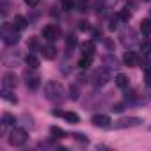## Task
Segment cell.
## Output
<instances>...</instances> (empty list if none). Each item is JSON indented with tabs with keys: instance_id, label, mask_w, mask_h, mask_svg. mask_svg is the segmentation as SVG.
<instances>
[{
	"instance_id": "obj_1",
	"label": "cell",
	"mask_w": 151,
	"mask_h": 151,
	"mask_svg": "<svg viewBox=\"0 0 151 151\" xmlns=\"http://www.w3.org/2000/svg\"><path fill=\"white\" fill-rule=\"evenodd\" d=\"M45 98L50 100V101H60L64 98V87H62V84L55 82V80L46 82V86H45Z\"/></svg>"
},
{
	"instance_id": "obj_2",
	"label": "cell",
	"mask_w": 151,
	"mask_h": 151,
	"mask_svg": "<svg viewBox=\"0 0 151 151\" xmlns=\"http://www.w3.org/2000/svg\"><path fill=\"white\" fill-rule=\"evenodd\" d=\"M2 39H4L6 45L13 46V45H16V43L20 41V30L14 29L13 23H11V25L4 23V27H2Z\"/></svg>"
},
{
	"instance_id": "obj_3",
	"label": "cell",
	"mask_w": 151,
	"mask_h": 151,
	"mask_svg": "<svg viewBox=\"0 0 151 151\" xmlns=\"http://www.w3.org/2000/svg\"><path fill=\"white\" fill-rule=\"evenodd\" d=\"M27 139H29V133H27L23 128H16V126H14V128L9 132V144L14 146V147L23 146V144L27 142Z\"/></svg>"
},
{
	"instance_id": "obj_4",
	"label": "cell",
	"mask_w": 151,
	"mask_h": 151,
	"mask_svg": "<svg viewBox=\"0 0 151 151\" xmlns=\"http://www.w3.org/2000/svg\"><path fill=\"white\" fill-rule=\"evenodd\" d=\"M142 123L140 117H135V116H130V117H121L114 123V128L117 130H123V128H133V126H139Z\"/></svg>"
},
{
	"instance_id": "obj_5",
	"label": "cell",
	"mask_w": 151,
	"mask_h": 151,
	"mask_svg": "<svg viewBox=\"0 0 151 151\" xmlns=\"http://www.w3.org/2000/svg\"><path fill=\"white\" fill-rule=\"evenodd\" d=\"M91 80H93L94 86H105V84L110 80V73H109L107 68H100V69H96V71L93 73Z\"/></svg>"
},
{
	"instance_id": "obj_6",
	"label": "cell",
	"mask_w": 151,
	"mask_h": 151,
	"mask_svg": "<svg viewBox=\"0 0 151 151\" xmlns=\"http://www.w3.org/2000/svg\"><path fill=\"white\" fill-rule=\"evenodd\" d=\"M41 34H43V37H45L46 41H50V43H52V41H55V39L60 36V29H59L57 25H46V27L43 29V32H41Z\"/></svg>"
},
{
	"instance_id": "obj_7",
	"label": "cell",
	"mask_w": 151,
	"mask_h": 151,
	"mask_svg": "<svg viewBox=\"0 0 151 151\" xmlns=\"http://www.w3.org/2000/svg\"><path fill=\"white\" fill-rule=\"evenodd\" d=\"M25 78H27L25 82H27V87H29V89H32V91L39 89V86H41V80H39V75H37L36 71H27Z\"/></svg>"
},
{
	"instance_id": "obj_8",
	"label": "cell",
	"mask_w": 151,
	"mask_h": 151,
	"mask_svg": "<svg viewBox=\"0 0 151 151\" xmlns=\"http://www.w3.org/2000/svg\"><path fill=\"white\" fill-rule=\"evenodd\" d=\"M91 123L94 124V126H98V128H109L110 126V117L107 116V114H94L93 117H91Z\"/></svg>"
},
{
	"instance_id": "obj_9",
	"label": "cell",
	"mask_w": 151,
	"mask_h": 151,
	"mask_svg": "<svg viewBox=\"0 0 151 151\" xmlns=\"http://www.w3.org/2000/svg\"><path fill=\"white\" fill-rule=\"evenodd\" d=\"M16 86H18V78H16V75L14 73H6L4 77H2V87H6V89H16Z\"/></svg>"
},
{
	"instance_id": "obj_10",
	"label": "cell",
	"mask_w": 151,
	"mask_h": 151,
	"mask_svg": "<svg viewBox=\"0 0 151 151\" xmlns=\"http://www.w3.org/2000/svg\"><path fill=\"white\" fill-rule=\"evenodd\" d=\"M123 62H124L126 66H130V68H135V66H137V62H139L137 53H135V52H132V50L124 52V55H123Z\"/></svg>"
},
{
	"instance_id": "obj_11",
	"label": "cell",
	"mask_w": 151,
	"mask_h": 151,
	"mask_svg": "<svg viewBox=\"0 0 151 151\" xmlns=\"http://www.w3.org/2000/svg\"><path fill=\"white\" fill-rule=\"evenodd\" d=\"M14 124H16V117L13 116V114H4L2 116V132L6 133V130L7 128H14Z\"/></svg>"
},
{
	"instance_id": "obj_12",
	"label": "cell",
	"mask_w": 151,
	"mask_h": 151,
	"mask_svg": "<svg viewBox=\"0 0 151 151\" xmlns=\"http://www.w3.org/2000/svg\"><path fill=\"white\" fill-rule=\"evenodd\" d=\"M103 64H105L107 69H117V68H119V60H117L112 53L103 55Z\"/></svg>"
},
{
	"instance_id": "obj_13",
	"label": "cell",
	"mask_w": 151,
	"mask_h": 151,
	"mask_svg": "<svg viewBox=\"0 0 151 151\" xmlns=\"http://www.w3.org/2000/svg\"><path fill=\"white\" fill-rule=\"evenodd\" d=\"M114 82H116V86L119 89H128V86H130V80H128V77H126L124 73H117L116 78H114Z\"/></svg>"
},
{
	"instance_id": "obj_14",
	"label": "cell",
	"mask_w": 151,
	"mask_h": 151,
	"mask_svg": "<svg viewBox=\"0 0 151 151\" xmlns=\"http://www.w3.org/2000/svg\"><path fill=\"white\" fill-rule=\"evenodd\" d=\"M41 52H43V57L48 59V60H52V59L57 57V48H55L53 45H46V46H43Z\"/></svg>"
},
{
	"instance_id": "obj_15",
	"label": "cell",
	"mask_w": 151,
	"mask_h": 151,
	"mask_svg": "<svg viewBox=\"0 0 151 151\" xmlns=\"http://www.w3.org/2000/svg\"><path fill=\"white\" fill-rule=\"evenodd\" d=\"M121 41H123L124 45H132V43H135V32H133L132 29L123 30V32H121Z\"/></svg>"
},
{
	"instance_id": "obj_16",
	"label": "cell",
	"mask_w": 151,
	"mask_h": 151,
	"mask_svg": "<svg viewBox=\"0 0 151 151\" xmlns=\"http://www.w3.org/2000/svg\"><path fill=\"white\" fill-rule=\"evenodd\" d=\"M151 101V93H142V94H135V100H133V105H147Z\"/></svg>"
},
{
	"instance_id": "obj_17",
	"label": "cell",
	"mask_w": 151,
	"mask_h": 151,
	"mask_svg": "<svg viewBox=\"0 0 151 151\" xmlns=\"http://www.w3.org/2000/svg\"><path fill=\"white\" fill-rule=\"evenodd\" d=\"M27 25H29V22H27L22 14H16V16L13 18V27H14V29L23 30V29H27Z\"/></svg>"
},
{
	"instance_id": "obj_18",
	"label": "cell",
	"mask_w": 151,
	"mask_h": 151,
	"mask_svg": "<svg viewBox=\"0 0 151 151\" xmlns=\"http://www.w3.org/2000/svg\"><path fill=\"white\" fill-rule=\"evenodd\" d=\"M117 2H119V0H96V7H98V11L101 9V13H103L105 9H109V7H114Z\"/></svg>"
},
{
	"instance_id": "obj_19",
	"label": "cell",
	"mask_w": 151,
	"mask_h": 151,
	"mask_svg": "<svg viewBox=\"0 0 151 151\" xmlns=\"http://www.w3.org/2000/svg\"><path fill=\"white\" fill-rule=\"evenodd\" d=\"M0 96H2L6 101H9V103H18V98L13 94V89H6V87H2V93H0Z\"/></svg>"
},
{
	"instance_id": "obj_20",
	"label": "cell",
	"mask_w": 151,
	"mask_h": 151,
	"mask_svg": "<svg viewBox=\"0 0 151 151\" xmlns=\"http://www.w3.org/2000/svg\"><path fill=\"white\" fill-rule=\"evenodd\" d=\"M25 62H27V66H29L30 69H36V68L39 66V57L34 55V53H29V55L25 57Z\"/></svg>"
},
{
	"instance_id": "obj_21",
	"label": "cell",
	"mask_w": 151,
	"mask_h": 151,
	"mask_svg": "<svg viewBox=\"0 0 151 151\" xmlns=\"http://www.w3.org/2000/svg\"><path fill=\"white\" fill-rule=\"evenodd\" d=\"M80 50H82L84 55H94V50H96V48H94V43H93V41H86V43L80 46Z\"/></svg>"
},
{
	"instance_id": "obj_22",
	"label": "cell",
	"mask_w": 151,
	"mask_h": 151,
	"mask_svg": "<svg viewBox=\"0 0 151 151\" xmlns=\"http://www.w3.org/2000/svg\"><path fill=\"white\" fill-rule=\"evenodd\" d=\"M62 117H64L68 123H71V124H77V123L80 121V117H78V114H77V112H64V114H62Z\"/></svg>"
},
{
	"instance_id": "obj_23",
	"label": "cell",
	"mask_w": 151,
	"mask_h": 151,
	"mask_svg": "<svg viewBox=\"0 0 151 151\" xmlns=\"http://www.w3.org/2000/svg\"><path fill=\"white\" fill-rule=\"evenodd\" d=\"M140 32L142 36H151V20H142L140 22Z\"/></svg>"
},
{
	"instance_id": "obj_24",
	"label": "cell",
	"mask_w": 151,
	"mask_h": 151,
	"mask_svg": "<svg viewBox=\"0 0 151 151\" xmlns=\"http://www.w3.org/2000/svg\"><path fill=\"white\" fill-rule=\"evenodd\" d=\"M77 45H78V39H77V36H75V34H69V36L66 37V48H68V50H73Z\"/></svg>"
},
{
	"instance_id": "obj_25",
	"label": "cell",
	"mask_w": 151,
	"mask_h": 151,
	"mask_svg": "<svg viewBox=\"0 0 151 151\" xmlns=\"http://www.w3.org/2000/svg\"><path fill=\"white\" fill-rule=\"evenodd\" d=\"M91 62H93V55H84V57L78 60V68H80V69H87V68L91 66Z\"/></svg>"
},
{
	"instance_id": "obj_26",
	"label": "cell",
	"mask_w": 151,
	"mask_h": 151,
	"mask_svg": "<svg viewBox=\"0 0 151 151\" xmlns=\"http://www.w3.org/2000/svg\"><path fill=\"white\" fill-rule=\"evenodd\" d=\"M50 135L53 139H62V137H66V132L62 128H59V126H52L50 128Z\"/></svg>"
},
{
	"instance_id": "obj_27",
	"label": "cell",
	"mask_w": 151,
	"mask_h": 151,
	"mask_svg": "<svg viewBox=\"0 0 151 151\" xmlns=\"http://www.w3.org/2000/svg\"><path fill=\"white\" fill-rule=\"evenodd\" d=\"M75 9L80 11V13H86L89 9V2L87 0H77V2H75Z\"/></svg>"
},
{
	"instance_id": "obj_28",
	"label": "cell",
	"mask_w": 151,
	"mask_h": 151,
	"mask_svg": "<svg viewBox=\"0 0 151 151\" xmlns=\"http://www.w3.org/2000/svg\"><path fill=\"white\" fill-rule=\"evenodd\" d=\"M119 22H121V18H119L117 14H116V16H112V18L109 20V29H110V30H116V29L119 27Z\"/></svg>"
},
{
	"instance_id": "obj_29",
	"label": "cell",
	"mask_w": 151,
	"mask_h": 151,
	"mask_svg": "<svg viewBox=\"0 0 151 151\" xmlns=\"http://www.w3.org/2000/svg\"><path fill=\"white\" fill-rule=\"evenodd\" d=\"M117 16L121 18V22H128V20L132 18V11H128V7H124V9H123Z\"/></svg>"
},
{
	"instance_id": "obj_30",
	"label": "cell",
	"mask_w": 151,
	"mask_h": 151,
	"mask_svg": "<svg viewBox=\"0 0 151 151\" xmlns=\"http://www.w3.org/2000/svg\"><path fill=\"white\" fill-rule=\"evenodd\" d=\"M29 48H30L32 52L39 50V39H37V37H30V41H29Z\"/></svg>"
},
{
	"instance_id": "obj_31",
	"label": "cell",
	"mask_w": 151,
	"mask_h": 151,
	"mask_svg": "<svg viewBox=\"0 0 151 151\" xmlns=\"http://www.w3.org/2000/svg\"><path fill=\"white\" fill-rule=\"evenodd\" d=\"M69 98L71 100H78V87L77 86H71L69 87Z\"/></svg>"
},
{
	"instance_id": "obj_32",
	"label": "cell",
	"mask_w": 151,
	"mask_h": 151,
	"mask_svg": "<svg viewBox=\"0 0 151 151\" xmlns=\"http://www.w3.org/2000/svg\"><path fill=\"white\" fill-rule=\"evenodd\" d=\"M89 29H91V25H89V22H87V20H82V22H78V30L86 32V30H89Z\"/></svg>"
},
{
	"instance_id": "obj_33",
	"label": "cell",
	"mask_w": 151,
	"mask_h": 151,
	"mask_svg": "<svg viewBox=\"0 0 151 151\" xmlns=\"http://www.w3.org/2000/svg\"><path fill=\"white\" fill-rule=\"evenodd\" d=\"M75 7V2H71V0H64V2H62V9L64 11H71Z\"/></svg>"
},
{
	"instance_id": "obj_34",
	"label": "cell",
	"mask_w": 151,
	"mask_h": 151,
	"mask_svg": "<svg viewBox=\"0 0 151 151\" xmlns=\"http://www.w3.org/2000/svg\"><path fill=\"white\" fill-rule=\"evenodd\" d=\"M149 53H151V43H144V45H142V55L147 57Z\"/></svg>"
},
{
	"instance_id": "obj_35",
	"label": "cell",
	"mask_w": 151,
	"mask_h": 151,
	"mask_svg": "<svg viewBox=\"0 0 151 151\" xmlns=\"http://www.w3.org/2000/svg\"><path fill=\"white\" fill-rule=\"evenodd\" d=\"M71 137H75V139H77V140H80V142H89L87 135H82V133H73Z\"/></svg>"
},
{
	"instance_id": "obj_36",
	"label": "cell",
	"mask_w": 151,
	"mask_h": 151,
	"mask_svg": "<svg viewBox=\"0 0 151 151\" xmlns=\"http://www.w3.org/2000/svg\"><path fill=\"white\" fill-rule=\"evenodd\" d=\"M124 110V103H116L112 107V112H123Z\"/></svg>"
},
{
	"instance_id": "obj_37",
	"label": "cell",
	"mask_w": 151,
	"mask_h": 151,
	"mask_svg": "<svg viewBox=\"0 0 151 151\" xmlns=\"http://www.w3.org/2000/svg\"><path fill=\"white\" fill-rule=\"evenodd\" d=\"M146 86H147V87H151V69H147V71H146Z\"/></svg>"
},
{
	"instance_id": "obj_38",
	"label": "cell",
	"mask_w": 151,
	"mask_h": 151,
	"mask_svg": "<svg viewBox=\"0 0 151 151\" xmlns=\"http://www.w3.org/2000/svg\"><path fill=\"white\" fill-rule=\"evenodd\" d=\"M93 37H94L96 41H98V39H103V37H101V30H98V29H94V30H93Z\"/></svg>"
},
{
	"instance_id": "obj_39",
	"label": "cell",
	"mask_w": 151,
	"mask_h": 151,
	"mask_svg": "<svg viewBox=\"0 0 151 151\" xmlns=\"http://www.w3.org/2000/svg\"><path fill=\"white\" fill-rule=\"evenodd\" d=\"M25 4H27L29 7H36V6L39 4V0H25Z\"/></svg>"
},
{
	"instance_id": "obj_40",
	"label": "cell",
	"mask_w": 151,
	"mask_h": 151,
	"mask_svg": "<svg viewBox=\"0 0 151 151\" xmlns=\"http://www.w3.org/2000/svg\"><path fill=\"white\" fill-rule=\"evenodd\" d=\"M105 45H107V48H109V50H112V48H114V43H112L110 39H105Z\"/></svg>"
},
{
	"instance_id": "obj_41",
	"label": "cell",
	"mask_w": 151,
	"mask_h": 151,
	"mask_svg": "<svg viewBox=\"0 0 151 151\" xmlns=\"http://www.w3.org/2000/svg\"><path fill=\"white\" fill-rule=\"evenodd\" d=\"M62 114H64L62 110H57V109H55V110H52V116H59V117H62Z\"/></svg>"
},
{
	"instance_id": "obj_42",
	"label": "cell",
	"mask_w": 151,
	"mask_h": 151,
	"mask_svg": "<svg viewBox=\"0 0 151 151\" xmlns=\"http://www.w3.org/2000/svg\"><path fill=\"white\" fill-rule=\"evenodd\" d=\"M149 132H151V124H149Z\"/></svg>"
}]
</instances>
